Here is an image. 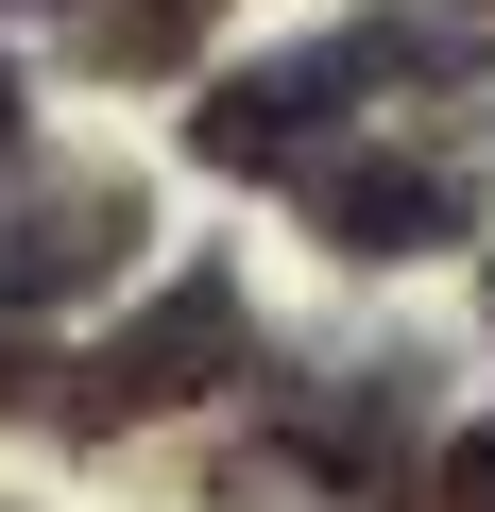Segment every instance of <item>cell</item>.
I'll return each instance as SVG.
<instances>
[{
    "label": "cell",
    "mask_w": 495,
    "mask_h": 512,
    "mask_svg": "<svg viewBox=\"0 0 495 512\" xmlns=\"http://www.w3.org/2000/svg\"><path fill=\"white\" fill-rule=\"evenodd\" d=\"M427 512H495V427H461V444H444V478H427Z\"/></svg>",
    "instance_id": "7"
},
{
    "label": "cell",
    "mask_w": 495,
    "mask_h": 512,
    "mask_svg": "<svg viewBox=\"0 0 495 512\" xmlns=\"http://www.w3.org/2000/svg\"><path fill=\"white\" fill-rule=\"evenodd\" d=\"M0 154H18V69H0Z\"/></svg>",
    "instance_id": "8"
},
{
    "label": "cell",
    "mask_w": 495,
    "mask_h": 512,
    "mask_svg": "<svg viewBox=\"0 0 495 512\" xmlns=\"http://www.w3.org/2000/svg\"><path fill=\"white\" fill-rule=\"evenodd\" d=\"M342 86H359V52L222 69V86L188 103V154H205V171H308V154H325V120H342Z\"/></svg>",
    "instance_id": "3"
},
{
    "label": "cell",
    "mask_w": 495,
    "mask_h": 512,
    "mask_svg": "<svg viewBox=\"0 0 495 512\" xmlns=\"http://www.w3.org/2000/svg\"><path fill=\"white\" fill-rule=\"evenodd\" d=\"M222 512H342V461L325 444H257V461H222Z\"/></svg>",
    "instance_id": "6"
},
{
    "label": "cell",
    "mask_w": 495,
    "mask_h": 512,
    "mask_svg": "<svg viewBox=\"0 0 495 512\" xmlns=\"http://www.w3.org/2000/svg\"><path fill=\"white\" fill-rule=\"evenodd\" d=\"M222 0H86V69H171Z\"/></svg>",
    "instance_id": "5"
},
{
    "label": "cell",
    "mask_w": 495,
    "mask_h": 512,
    "mask_svg": "<svg viewBox=\"0 0 495 512\" xmlns=\"http://www.w3.org/2000/svg\"><path fill=\"white\" fill-rule=\"evenodd\" d=\"M0 393H18V376H0Z\"/></svg>",
    "instance_id": "9"
},
{
    "label": "cell",
    "mask_w": 495,
    "mask_h": 512,
    "mask_svg": "<svg viewBox=\"0 0 495 512\" xmlns=\"http://www.w3.org/2000/svg\"><path fill=\"white\" fill-rule=\"evenodd\" d=\"M137 171H52L18 222H0V308H69V291H103L120 256H137Z\"/></svg>",
    "instance_id": "2"
},
{
    "label": "cell",
    "mask_w": 495,
    "mask_h": 512,
    "mask_svg": "<svg viewBox=\"0 0 495 512\" xmlns=\"http://www.w3.org/2000/svg\"><path fill=\"white\" fill-rule=\"evenodd\" d=\"M205 376H239V274H171L103 359H86V427H137V410H188Z\"/></svg>",
    "instance_id": "1"
},
{
    "label": "cell",
    "mask_w": 495,
    "mask_h": 512,
    "mask_svg": "<svg viewBox=\"0 0 495 512\" xmlns=\"http://www.w3.org/2000/svg\"><path fill=\"white\" fill-rule=\"evenodd\" d=\"M308 222L342 256H427V239H461V171L444 154H342V171H308Z\"/></svg>",
    "instance_id": "4"
}]
</instances>
